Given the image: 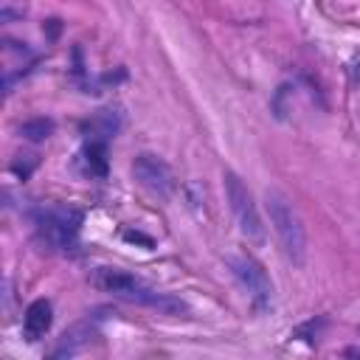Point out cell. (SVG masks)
<instances>
[{"mask_svg":"<svg viewBox=\"0 0 360 360\" xmlns=\"http://www.w3.org/2000/svg\"><path fill=\"white\" fill-rule=\"evenodd\" d=\"M22 14H25V6H22V3L17 6L14 0H3V20H6V22H14V20L22 17Z\"/></svg>","mask_w":360,"mask_h":360,"instance_id":"cell-12","label":"cell"},{"mask_svg":"<svg viewBox=\"0 0 360 360\" xmlns=\"http://www.w3.org/2000/svg\"><path fill=\"white\" fill-rule=\"evenodd\" d=\"M228 267H231L233 278L242 284V290H245L259 307H267V304H270V298H273L270 276L264 273V267H262L253 256H228Z\"/></svg>","mask_w":360,"mask_h":360,"instance_id":"cell-6","label":"cell"},{"mask_svg":"<svg viewBox=\"0 0 360 360\" xmlns=\"http://www.w3.org/2000/svg\"><path fill=\"white\" fill-rule=\"evenodd\" d=\"M132 174L135 180L152 194V197H160V200H169L172 191H174V174L169 169V163L152 152H141L135 160H132Z\"/></svg>","mask_w":360,"mask_h":360,"instance_id":"cell-5","label":"cell"},{"mask_svg":"<svg viewBox=\"0 0 360 360\" xmlns=\"http://www.w3.org/2000/svg\"><path fill=\"white\" fill-rule=\"evenodd\" d=\"M121 124H124L121 110H118V107H104V110H96L93 118L84 121V129H87L93 138L107 141V138H112V135L121 129Z\"/></svg>","mask_w":360,"mask_h":360,"instance_id":"cell-8","label":"cell"},{"mask_svg":"<svg viewBox=\"0 0 360 360\" xmlns=\"http://www.w3.org/2000/svg\"><path fill=\"white\" fill-rule=\"evenodd\" d=\"M264 208L270 214V222H273V231L278 236L284 259L295 267H304V262H307V231H304V222H301L295 205L278 188H267L264 191Z\"/></svg>","mask_w":360,"mask_h":360,"instance_id":"cell-1","label":"cell"},{"mask_svg":"<svg viewBox=\"0 0 360 360\" xmlns=\"http://www.w3.org/2000/svg\"><path fill=\"white\" fill-rule=\"evenodd\" d=\"M79 222H82V214L73 208H62V205L42 208L37 214V236L51 250H70L76 245Z\"/></svg>","mask_w":360,"mask_h":360,"instance_id":"cell-4","label":"cell"},{"mask_svg":"<svg viewBox=\"0 0 360 360\" xmlns=\"http://www.w3.org/2000/svg\"><path fill=\"white\" fill-rule=\"evenodd\" d=\"M352 79H354V84H360V59L352 62Z\"/></svg>","mask_w":360,"mask_h":360,"instance_id":"cell-16","label":"cell"},{"mask_svg":"<svg viewBox=\"0 0 360 360\" xmlns=\"http://www.w3.org/2000/svg\"><path fill=\"white\" fill-rule=\"evenodd\" d=\"M90 284L98 287V290H104V292H112V295H118V298H127V301H135V304H146V307H158V309H163V312H177V309H183V301L155 292V290L146 287L138 276L124 273V270H118V267H96V270L90 273Z\"/></svg>","mask_w":360,"mask_h":360,"instance_id":"cell-2","label":"cell"},{"mask_svg":"<svg viewBox=\"0 0 360 360\" xmlns=\"http://www.w3.org/2000/svg\"><path fill=\"white\" fill-rule=\"evenodd\" d=\"M82 160H84V169L90 177H104L107 174V141L90 138L82 152Z\"/></svg>","mask_w":360,"mask_h":360,"instance_id":"cell-10","label":"cell"},{"mask_svg":"<svg viewBox=\"0 0 360 360\" xmlns=\"http://www.w3.org/2000/svg\"><path fill=\"white\" fill-rule=\"evenodd\" d=\"M51 321H53V309H51V301L45 298H37L28 304L25 315H22V332L28 340H39L45 338V332L51 329Z\"/></svg>","mask_w":360,"mask_h":360,"instance_id":"cell-7","label":"cell"},{"mask_svg":"<svg viewBox=\"0 0 360 360\" xmlns=\"http://www.w3.org/2000/svg\"><path fill=\"white\" fill-rule=\"evenodd\" d=\"M222 186H225V200H228V208L239 225V233L248 239V242H264V225H262V217H259V208H256V200L250 194V188L245 186V180L233 172V169H225L222 172Z\"/></svg>","mask_w":360,"mask_h":360,"instance_id":"cell-3","label":"cell"},{"mask_svg":"<svg viewBox=\"0 0 360 360\" xmlns=\"http://www.w3.org/2000/svg\"><path fill=\"white\" fill-rule=\"evenodd\" d=\"M124 239H127V242H141L143 248H152V245H155L152 236H146V233H141V231H124Z\"/></svg>","mask_w":360,"mask_h":360,"instance_id":"cell-14","label":"cell"},{"mask_svg":"<svg viewBox=\"0 0 360 360\" xmlns=\"http://www.w3.org/2000/svg\"><path fill=\"white\" fill-rule=\"evenodd\" d=\"M90 338H93V326H90V323H76V326H70L68 332H62V338H59V343L53 346L51 357L76 354V352H79Z\"/></svg>","mask_w":360,"mask_h":360,"instance_id":"cell-9","label":"cell"},{"mask_svg":"<svg viewBox=\"0 0 360 360\" xmlns=\"http://www.w3.org/2000/svg\"><path fill=\"white\" fill-rule=\"evenodd\" d=\"M290 93V84H281L278 90H276V98H273V110H276V115L278 118H284L287 115V104H284V96Z\"/></svg>","mask_w":360,"mask_h":360,"instance_id":"cell-13","label":"cell"},{"mask_svg":"<svg viewBox=\"0 0 360 360\" xmlns=\"http://www.w3.org/2000/svg\"><path fill=\"white\" fill-rule=\"evenodd\" d=\"M59 28H62V25H59V20H48V37H51V39H56Z\"/></svg>","mask_w":360,"mask_h":360,"instance_id":"cell-15","label":"cell"},{"mask_svg":"<svg viewBox=\"0 0 360 360\" xmlns=\"http://www.w3.org/2000/svg\"><path fill=\"white\" fill-rule=\"evenodd\" d=\"M53 129H56V124H53L51 118H28V121L20 124V135H22L25 141H34V143L51 138Z\"/></svg>","mask_w":360,"mask_h":360,"instance_id":"cell-11","label":"cell"}]
</instances>
